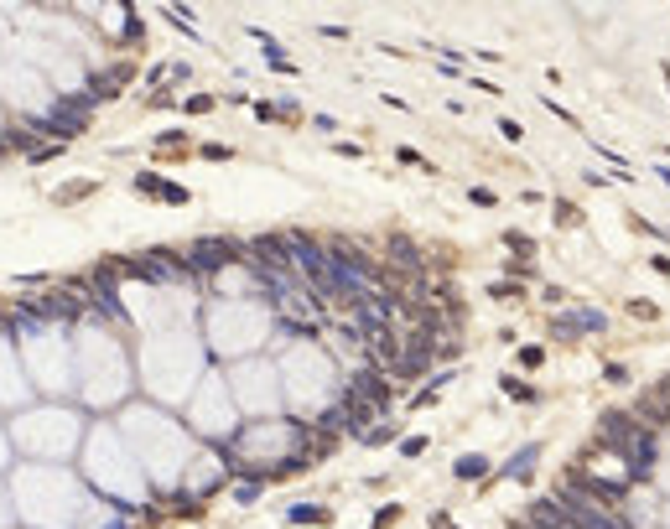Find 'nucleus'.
Returning <instances> with one entry per match:
<instances>
[{
    "mask_svg": "<svg viewBox=\"0 0 670 529\" xmlns=\"http://www.w3.org/2000/svg\"><path fill=\"white\" fill-rule=\"evenodd\" d=\"M74 353H78V405L94 415H120L135 400V348L125 327L104 322L100 312H89L74 327Z\"/></svg>",
    "mask_w": 670,
    "mask_h": 529,
    "instance_id": "nucleus-1",
    "label": "nucleus"
},
{
    "mask_svg": "<svg viewBox=\"0 0 670 529\" xmlns=\"http://www.w3.org/2000/svg\"><path fill=\"white\" fill-rule=\"evenodd\" d=\"M115 426H120L125 447L135 452L141 473L151 478L156 499H177V488L187 478L193 457L203 452V441L187 431V421H177L172 410L151 405V400H130V405L115 415Z\"/></svg>",
    "mask_w": 670,
    "mask_h": 529,
    "instance_id": "nucleus-2",
    "label": "nucleus"
},
{
    "mask_svg": "<svg viewBox=\"0 0 670 529\" xmlns=\"http://www.w3.org/2000/svg\"><path fill=\"white\" fill-rule=\"evenodd\" d=\"M208 369H213V359H208L198 322L135 337V385H141V400H151V405L187 410Z\"/></svg>",
    "mask_w": 670,
    "mask_h": 529,
    "instance_id": "nucleus-3",
    "label": "nucleus"
},
{
    "mask_svg": "<svg viewBox=\"0 0 670 529\" xmlns=\"http://www.w3.org/2000/svg\"><path fill=\"white\" fill-rule=\"evenodd\" d=\"M11 337L22 348L26 379L37 389V400H57V405H78V353H74V327L37 317L26 301H11Z\"/></svg>",
    "mask_w": 670,
    "mask_h": 529,
    "instance_id": "nucleus-4",
    "label": "nucleus"
},
{
    "mask_svg": "<svg viewBox=\"0 0 670 529\" xmlns=\"http://www.w3.org/2000/svg\"><path fill=\"white\" fill-rule=\"evenodd\" d=\"M78 473H83V482L100 493V499H109L115 508H125V514H151V504H156V488H151V478L141 473V462H135V452L125 447V436L115 421H94L89 426V436H83V452H78Z\"/></svg>",
    "mask_w": 670,
    "mask_h": 529,
    "instance_id": "nucleus-5",
    "label": "nucleus"
},
{
    "mask_svg": "<svg viewBox=\"0 0 670 529\" xmlns=\"http://www.w3.org/2000/svg\"><path fill=\"white\" fill-rule=\"evenodd\" d=\"M333 441L318 436L307 421H291V415H281V421H245V431L234 436L223 452L234 462V473H249V478H281V473H297L307 462L327 452Z\"/></svg>",
    "mask_w": 670,
    "mask_h": 529,
    "instance_id": "nucleus-6",
    "label": "nucleus"
},
{
    "mask_svg": "<svg viewBox=\"0 0 670 529\" xmlns=\"http://www.w3.org/2000/svg\"><path fill=\"white\" fill-rule=\"evenodd\" d=\"M198 333L208 343V359L239 363L281 337V317L265 296H208L198 312Z\"/></svg>",
    "mask_w": 670,
    "mask_h": 529,
    "instance_id": "nucleus-7",
    "label": "nucleus"
},
{
    "mask_svg": "<svg viewBox=\"0 0 670 529\" xmlns=\"http://www.w3.org/2000/svg\"><path fill=\"white\" fill-rule=\"evenodd\" d=\"M281 385H286V415H301L307 426H318L327 410L344 400V374L323 343L312 337H286L281 343Z\"/></svg>",
    "mask_w": 670,
    "mask_h": 529,
    "instance_id": "nucleus-8",
    "label": "nucleus"
},
{
    "mask_svg": "<svg viewBox=\"0 0 670 529\" xmlns=\"http://www.w3.org/2000/svg\"><path fill=\"white\" fill-rule=\"evenodd\" d=\"M89 410L83 405H57V400H37L22 415H5L11 426V447L22 462H74L89 436Z\"/></svg>",
    "mask_w": 670,
    "mask_h": 529,
    "instance_id": "nucleus-9",
    "label": "nucleus"
},
{
    "mask_svg": "<svg viewBox=\"0 0 670 529\" xmlns=\"http://www.w3.org/2000/svg\"><path fill=\"white\" fill-rule=\"evenodd\" d=\"M223 379H229V395H234L245 421H281L286 415V385H281V363L271 353L229 363Z\"/></svg>",
    "mask_w": 670,
    "mask_h": 529,
    "instance_id": "nucleus-10",
    "label": "nucleus"
},
{
    "mask_svg": "<svg viewBox=\"0 0 670 529\" xmlns=\"http://www.w3.org/2000/svg\"><path fill=\"white\" fill-rule=\"evenodd\" d=\"M182 421H187V431L198 436L203 447H229L234 436L245 431V415H239L234 395H229L223 363H213V369L203 374L198 395H193V400H187V410H182Z\"/></svg>",
    "mask_w": 670,
    "mask_h": 529,
    "instance_id": "nucleus-11",
    "label": "nucleus"
},
{
    "mask_svg": "<svg viewBox=\"0 0 670 529\" xmlns=\"http://www.w3.org/2000/svg\"><path fill=\"white\" fill-rule=\"evenodd\" d=\"M26 405H37V389L26 379L22 348H16V337H11L5 312H0V415H22Z\"/></svg>",
    "mask_w": 670,
    "mask_h": 529,
    "instance_id": "nucleus-12",
    "label": "nucleus"
},
{
    "mask_svg": "<svg viewBox=\"0 0 670 529\" xmlns=\"http://www.w3.org/2000/svg\"><path fill=\"white\" fill-rule=\"evenodd\" d=\"M229 478H234V462H229V452H223V447H203L198 457H193V467H187L182 488H177V499L203 504V499H208V493H219Z\"/></svg>",
    "mask_w": 670,
    "mask_h": 529,
    "instance_id": "nucleus-13",
    "label": "nucleus"
},
{
    "mask_svg": "<svg viewBox=\"0 0 670 529\" xmlns=\"http://www.w3.org/2000/svg\"><path fill=\"white\" fill-rule=\"evenodd\" d=\"M593 337V333H608V317L597 312V307H577V312H567V317H556L551 322V337Z\"/></svg>",
    "mask_w": 670,
    "mask_h": 529,
    "instance_id": "nucleus-14",
    "label": "nucleus"
},
{
    "mask_svg": "<svg viewBox=\"0 0 670 529\" xmlns=\"http://www.w3.org/2000/svg\"><path fill=\"white\" fill-rule=\"evenodd\" d=\"M494 467H489V457L483 452H463V457L452 462V478H463V482H478V478H489Z\"/></svg>",
    "mask_w": 670,
    "mask_h": 529,
    "instance_id": "nucleus-15",
    "label": "nucleus"
},
{
    "mask_svg": "<svg viewBox=\"0 0 670 529\" xmlns=\"http://www.w3.org/2000/svg\"><path fill=\"white\" fill-rule=\"evenodd\" d=\"M286 519H291V525H333V508L327 504H291Z\"/></svg>",
    "mask_w": 670,
    "mask_h": 529,
    "instance_id": "nucleus-16",
    "label": "nucleus"
},
{
    "mask_svg": "<svg viewBox=\"0 0 670 529\" xmlns=\"http://www.w3.org/2000/svg\"><path fill=\"white\" fill-rule=\"evenodd\" d=\"M535 462H541V447L530 441V447H520V452L509 457V467H504V478H530V473H535Z\"/></svg>",
    "mask_w": 670,
    "mask_h": 529,
    "instance_id": "nucleus-17",
    "label": "nucleus"
},
{
    "mask_svg": "<svg viewBox=\"0 0 670 529\" xmlns=\"http://www.w3.org/2000/svg\"><path fill=\"white\" fill-rule=\"evenodd\" d=\"M229 493H234V504H255V499L265 493V478H249V473H239V478H234V488H229Z\"/></svg>",
    "mask_w": 670,
    "mask_h": 529,
    "instance_id": "nucleus-18",
    "label": "nucleus"
},
{
    "mask_svg": "<svg viewBox=\"0 0 670 529\" xmlns=\"http://www.w3.org/2000/svg\"><path fill=\"white\" fill-rule=\"evenodd\" d=\"M390 260H400V264H411V270H422V249H416V244H411V239H400V234H396V239H390Z\"/></svg>",
    "mask_w": 670,
    "mask_h": 529,
    "instance_id": "nucleus-19",
    "label": "nucleus"
},
{
    "mask_svg": "<svg viewBox=\"0 0 670 529\" xmlns=\"http://www.w3.org/2000/svg\"><path fill=\"white\" fill-rule=\"evenodd\" d=\"M16 447H11V426H5V415H0V478H11V467H16Z\"/></svg>",
    "mask_w": 670,
    "mask_h": 529,
    "instance_id": "nucleus-20",
    "label": "nucleus"
},
{
    "mask_svg": "<svg viewBox=\"0 0 670 529\" xmlns=\"http://www.w3.org/2000/svg\"><path fill=\"white\" fill-rule=\"evenodd\" d=\"M22 519H16V504H11V488H5V478H0V529H16Z\"/></svg>",
    "mask_w": 670,
    "mask_h": 529,
    "instance_id": "nucleus-21",
    "label": "nucleus"
},
{
    "mask_svg": "<svg viewBox=\"0 0 670 529\" xmlns=\"http://www.w3.org/2000/svg\"><path fill=\"white\" fill-rule=\"evenodd\" d=\"M504 249H520V260H525V255H535V239L520 234V229H504Z\"/></svg>",
    "mask_w": 670,
    "mask_h": 529,
    "instance_id": "nucleus-22",
    "label": "nucleus"
},
{
    "mask_svg": "<svg viewBox=\"0 0 670 529\" xmlns=\"http://www.w3.org/2000/svg\"><path fill=\"white\" fill-rule=\"evenodd\" d=\"M130 187H135V193H146V197H156V193H161V177H156V171H135V177H130Z\"/></svg>",
    "mask_w": 670,
    "mask_h": 529,
    "instance_id": "nucleus-23",
    "label": "nucleus"
},
{
    "mask_svg": "<svg viewBox=\"0 0 670 529\" xmlns=\"http://www.w3.org/2000/svg\"><path fill=\"white\" fill-rule=\"evenodd\" d=\"M499 389H504V395H515V400H541V395H535L530 385H520L515 374H504V379H499Z\"/></svg>",
    "mask_w": 670,
    "mask_h": 529,
    "instance_id": "nucleus-24",
    "label": "nucleus"
},
{
    "mask_svg": "<svg viewBox=\"0 0 670 529\" xmlns=\"http://www.w3.org/2000/svg\"><path fill=\"white\" fill-rule=\"evenodd\" d=\"M489 296H494V301H515V296H520V281H494Z\"/></svg>",
    "mask_w": 670,
    "mask_h": 529,
    "instance_id": "nucleus-25",
    "label": "nucleus"
},
{
    "mask_svg": "<svg viewBox=\"0 0 670 529\" xmlns=\"http://www.w3.org/2000/svg\"><path fill=\"white\" fill-rule=\"evenodd\" d=\"M213 104H219V99H213V94H193V99H187V104H182V109H187V115H208Z\"/></svg>",
    "mask_w": 670,
    "mask_h": 529,
    "instance_id": "nucleus-26",
    "label": "nucleus"
},
{
    "mask_svg": "<svg viewBox=\"0 0 670 529\" xmlns=\"http://www.w3.org/2000/svg\"><path fill=\"white\" fill-rule=\"evenodd\" d=\"M499 135H504V141L515 145V141H525V125H520V120H509V115H504V120H499Z\"/></svg>",
    "mask_w": 670,
    "mask_h": 529,
    "instance_id": "nucleus-27",
    "label": "nucleus"
},
{
    "mask_svg": "<svg viewBox=\"0 0 670 529\" xmlns=\"http://www.w3.org/2000/svg\"><path fill=\"white\" fill-rule=\"evenodd\" d=\"M161 203H187V187H182V182H161Z\"/></svg>",
    "mask_w": 670,
    "mask_h": 529,
    "instance_id": "nucleus-28",
    "label": "nucleus"
},
{
    "mask_svg": "<svg viewBox=\"0 0 670 529\" xmlns=\"http://www.w3.org/2000/svg\"><path fill=\"white\" fill-rule=\"evenodd\" d=\"M426 452V436H405V441H400V457H422Z\"/></svg>",
    "mask_w": 670,
    "mask_h": 529,
    "instance_id": "nucleus-29",
    "label": "nucleus"
},
{
    "mask_svg": "<svg viewBox=\"0 0 670 529\" xmlns=\"http://www.w3.org/2000/svg\"><path fill=\"white\" fill-rule=\"evenodd\" d=\"M541 359H546V348H520V363H525V369H541Z\"/></svg>",
    "mask_w": 670,
    "mask_h": 529,
    "instance_id": "nucleus-30",
    "label": "nucleus"
},
{
    "mask_svg": "<svg viewBox=\"0 0 670 529\" xmlns=\"http://www.w3.org/2000/svg\"><path fill=\"white\" fill-rule=\"evenodd\" d=\"M396 156H400V161H405V167H426V161H422V151H411V145H400ZM426 171H431V167H426Z\"/></svg>",
    "mask_w": 670,
    "mask_h": 529,
    "instance_id": "nucleus-31",
    "label": "nucleus"
},
{
    "mask_svg": "<svg viewBox=\"0 0 670 529\" xmlns=\"http://www.w3.org/2000/svg\"><path fill=\"white\" fill-rule=\"evenodd\" d=\"M390 519H400V508H396V504H390V508H379V514H374V529H385Z\"/></svg>",
    "mask_w": 670,
    "mask_h": 529,
    "instance_id": "nucleus-32",
    "label": "nucleus"
},
{
    "mask_svg": "<svg viewBox=\"0 0 670 529\" xmlns=\"http://www.w3.org/2000/svg\"><path fill=\"white\" fill-rule=\"evenodd\" d=\"M556 218H561V223H577V218H582V213H577L571 203H556Z\"/></svg>",
    "mask_w": 670,
    "mask_h": 529,
    "instance_id": "nucleus-33",
    "label": "nucleus"
},
{
    "mask_svg": "<svg viewBox=\"0 0 670 529\" xmlns=\"http://www.w3.org/2000/svg\"><path fill=\"white\" fill-rule=\"evenodd\" d=\"M660 525H666V529H670V504H660Z\"/></svg>",
    "mask_w": 670,
    "mask_h": 529,
    "instance_id": "nucleus-34",
    "label": "nucleus"
},
{
    "mask_svg": "<svg viewBox=\"0 0 670 529\" xmlns=\"http://www.w3.org/2000/svg\"><path fill=\"white\" fill-rule=\"evenodd\" d=\"M655 171H660V182H666V187H670V161H666V167H655Z\"/></svg>",
    "mask_w": 670,
    "mask_h": 529,
    "instance_id": "nucleus-35",
    "label": "nucleus"
},
{
    "mask_svg": "<svg viewBox=\"0 0 670 529\" xmlns=\"http://www.w3.org/2000/svg\"><path fill=\"white\" fill-rule=\"evenodd\" d=\"M660 73H666V89H670V63H666V68H660Z\"/></svg>",
    "mask_w": 670,
    "mask_h": 529,
    "instance_id": "nucleus-36",
    "label": "nucleus"
},
{
    "mask_svg": "<svg viewBox=\"0 0 670 529\" xmlns=\"http://www.w3.org/2000/svg\"><path fill=\"white\" fill-rule=\"evenodd\" d=\"M16 529H22V525H16Z\"/></svg>",
    "mask_w": 670,
    "mask_h": 529,
    "instance_id": "nucleus-37",
    "label": "nucleus"
}]
</instances>
